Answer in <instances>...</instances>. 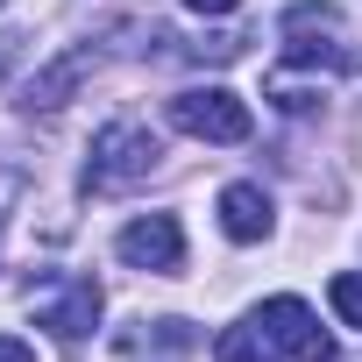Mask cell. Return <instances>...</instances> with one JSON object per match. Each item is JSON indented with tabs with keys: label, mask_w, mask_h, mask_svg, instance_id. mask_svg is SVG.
I'll return each mask as SVG.
<instances>
[{
	"label": "cell",
	"mask_w": 362,
	"mask_h": 362,
	"mask_svg": "<svg viewBox=\"0 0 362 362\" xmlns=\"http://www.w3.org/2000/svg\"><path fill=\"white\" fill-rule=\"evenodd\" d=\"M100 284L93 277H57V291H43L36 298V320L57 334V341H86L93 327H100Z\"/></svg>",
	"instance_id": "5"
},
{
	"label": "cell",
	"mask_w": 362,
	"mask_h": 362,
	"mask_svg": "<svg viewBox=\"0 0 362 362\" xmlns=\"http://www.w3.org/2000/svg\"><path fill=\"white\" fill-rule=\"evenodd\" d=\"M163 156V142L142 128V121H107L93 135V156H86V192H121L135 177H149Z\"/></svg>",
	"instance_id": "1"
},
{
	"label": "cell",
	"mask_w": 362,
	"mask_h": 362,
	"mask_svg": "<svg viewBox=\"0 0 362 362\" xmlns=\"http://www.w3.org/2000/svg\"><path fill=\"white\" fill-rule=\"evenodd\" d=\"M221 228H228V242H263L270 235V192L263 185H228L221 192Z\"/></svg>",
	"instance_id": "7"
},
{
	"label": "cell",
	"mask_w": 362,
	"mask_h": 362,
	"mask_svg": "<svg viewBox=\"0 0 362 362\" xmlns=\"http://www.w3.org/2000/svg\"><path fill=\"white\" fill-rule=\"evenodd\" d=\"M114 256L128 270H156V277H177L185 270V228H177V214H142L114 235Z\"/></svg>",
	"instance_id": "3"
},
{
	"label": "cell",
	"mask_w": 362,
	"mask_h": 362,
	"mask_svg": "<svg viewBox=\"0 0 362 362\" xmlns=\"http://www.w3.org/2000/svg\"><path fill=\"white\" fill-rule=\"evenodd\" d=\"M170 128L192 135V142H249V107L228 93V86H185L170 100Z\"/></svg>",
	"instance_id": "2"
},
{
	"label": "cell",
	"mask_w": 362,
	"mask_h": 362,
	"mask_svg": "<svg viewBox=\"0 0 362 362\" xmlns=\"http://www.w3.org/2000/svg\"><path fill=\"white\" fill-rule=\"evenodd\" d=\"M0 362H36V348H29V341H15V334H0Z\"/></svg>",
	"instance_id": "11"
},
{
	"label": "cell",
	"mask_w": 362,
	"mask_h": 362,
	"mask_svg": "<svg viewBox=\"0 0 362 362\" xmlns=\"http://www.w3.org/2000/svg\"><path fill=\"white\" fill-rule=\"evenodd\" d=\"M0 8H8V0H0Z\"/></svg>",
	"instance_id": "13"
},
{
	"label": "cell",
	"mask_w": 362,
	"mask_h": 362,
	"mask_svg": "<svg viewBox=\"0 0 362 362\" xmlns=\"http://www.w3.org/2000/svg\"><path fill=\"white\" fill-rule=\"evenodd\" d=\"M185 8H192V15H235L242 0H185Z\"/></svg>",
	"instance_id": "12"
},
{
	"label": "cell",
	"mask_w": 362,
	"mask_h": 362,
	"mask_svg": "<svg viewBox=\"0 0 362 362\" xmlns=\"http://www.w3.org/2000/svg\"><path fill=\"white\" fill-rule=\"evenodd\" d=\"M214 362H277V341H270L256 320H242V327H228V334L214 341Z\"/></svg>",
	"instance_id": "9"
},
{
	"label": "cell",
	"mask_w": 362,
	"mask_h": 362,
	"mask_svg": "<svg viewBox=\"0 0 362 362\" xmlns=\"http://www.w3.org/2000/svg\"><path fill=\"white\" fill-rule=\"evenodd\" d=\"M327 298H334V313H341L348 327H362V270H341V277L327 284Z\"/></svg>",
	"instance_id": "10"
},
{
	"label": "cell",
	"mask_w": 362,
	"mask_h": 362,
	"mask_svg": "<svg viewBox=\"0 0 362 362\" xmlns=\"http://www.w3.org/2000/svg\"><path fill=\"white\" fill-rule=\"evenodd\" d=\"M256 327H263L284 355H298V362H334V341H327V327H320V313H313L305 298H263V305H256Z\"/></svg>",
	"instance_id": "4"
},
{
	"label": "cell",
	"mask_w": 362,
	"mask_h": 362,
	"mask_svg": "<svg viewBox=\"0 0 362 362\" xmlns=\"http://www.w3.org/2000/svg\"><path fill=\"white\" fill-rule=\"evenodd\" d=\"M192 348H199V334H192L185 320H135V327L114 341L121 362H185Z\"/></svg>",
	"instance_id": "6"
},
{
	"label": "cell",
	"mask_w": 362,
	"mask_h": 362,
	"mask_svg": "<svg viewBox=\"0 0 362 362\" xmlns=\"http://www.w3.org/2000/svg\"><path fill=\"white\" fill-rule=\"evenodd\" d=\"M93 71V43H78V50H64L50 71H36L29 78V93H22V107H64L71 93H78V78Z\"/></svg>",
	"instance_id": "8"
}]
</instances>
